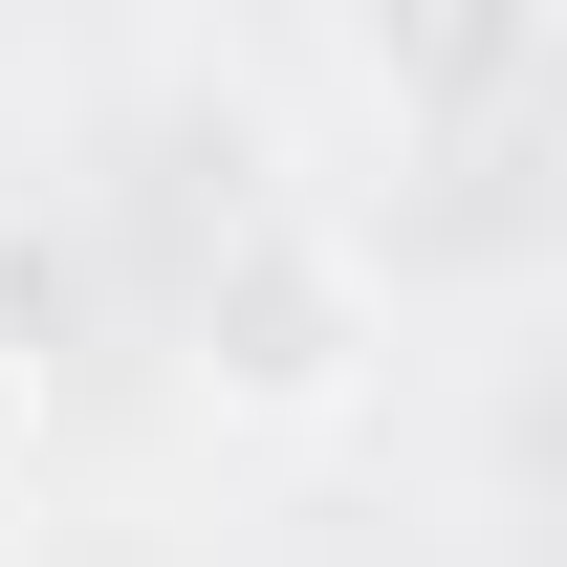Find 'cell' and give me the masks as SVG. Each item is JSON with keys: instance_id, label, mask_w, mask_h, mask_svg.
I'll return each instance as SVG.
<instances>
[{"instance_id": "obj_1", "label": "cell", "mask_w": 567, "mask_h": 567, "mask_svg": "<svg viewBox=\"0 0 567 567\" xmlns=\"http://www.w3.org/2000/svg\"><path fill=\"white\" fill-rule=\"evenodd\" d=\"M197 393L218 415H328L350 393V262L306 218H240V262L197 284Z\"/></svg>"}, {"instance_id": "obj_2", "label": "cell", "mask_w": 567, "mask_h": 567, "mask_svg": "<svg viewBox=\"0 0 567 567\" xmlns=\"http://www.w3.org/2000/svg\"><path fill=\"white\" fill-rule=\"evenodd\" d=\"M350 66L393 132H502L567 66V0H350Z\"/></svg>"}, {"instance_id": "obj_3", "label": "cell", "mask_w": 567, "mask_h": 567, "mask_svg": "<svg viewBox=\"0 0 567 567\" xmlns=\"http://www.w3.org/2000/svg\"><path fill=\"white\" fill-rule=\"evenodd\" d=\"M22 458H44V350L0 328V481H22Z\"/></svg>"}]
</instances>
